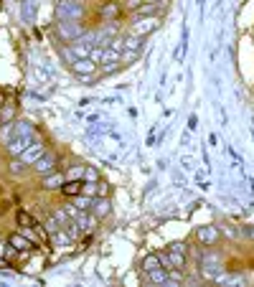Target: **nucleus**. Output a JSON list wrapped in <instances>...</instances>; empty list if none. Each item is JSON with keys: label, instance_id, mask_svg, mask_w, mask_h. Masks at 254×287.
<instances>
[{"label": "nucleus", "instance_id": "1", "mask_svg": "<svg viewBox=\"0 0 254 287\" xmlns=\"http://www.w3.org/2000/svg\"><path fill=\"white\" fill-rule=\"evenodd\" d=\"M56 16H59V21H81V16H84L81 0H59Z\"/></svg>", "mask_w": 254, "mask_h": 287}, {"label": "nucleus", "instance_id": "2", "mask_svg": "<svg viewBox=\"0 0 254 287\" xmlns=\"http://www.w3.org/2000/svg\"><path fill=\"white\" fill-rule=\"evenodd\" d=\"M158 28H160V18H158V16H145V18H135V23H133L130 33H135V36L145 38V36L155 33Z\"/></svg>", "mask_w": 254, "mask_h": 287}, {"label": "nucleus", "instance_id": "3", "mask_svg": "<svg viewBox=\"0 0 254 287\" xmlns=\"http://www.w3.org/2000/svg\"><path fill=\"white\" fill-rule=\"evenodd\" d=\"M56 31H59V36L66 41V44H71V41H76V38L84 36V26L79 21H59L56 23Z\"/></svg>", "mask_w": 254, "mask_h": 287}, {"label": "nucleus", "instance_id": "4", "mask_svg": "<svg viewBox=\"0 0 254 287\" xmlns=\"http://www.w3.org/2000/svg\"><path fill=\"white\" fill-rule=\"evenodd\" d=\"M69 49L74 51V56H76V59H89V56H92V49H94V44H92V36H87V33H84L81 38L71 41V46H69Z\"/></svg>", "mask_w": 254, "mask_h": 287}, {"label": "nucleus", "instance_id": "5", "mask_svg": "<svg viewBox=\"0 0 254 287\" xmlns=\"http://www.w3.org/2000/svg\"><path fill=\"white\" fill-rule=\"evenodd\" d=\"M33 140H36V135H11V137H8V153H11L13 158H18Z\"/></svg>", "mask_w": 254, "mask_h": 287}, {"label": "nucleus", "instance_id": "6", "mask_svg": "<svg viewBox=\"0 0 254 287\" xmlns=\"http://www.w3.org/2000/svg\"><path fill=\"white\" fill-rule=\"evenodd\" d=\"M44 153H46L44 142H41V140H33V142H31V145H28V148H26L18 158L23 160V166H33V163H36L41 155H44Z\"/></svg>", "mask_w": 254, "mask_h": 287}, {"label": "nucleus", "instance_id": "7", "mask_svg": "<svg viewBox=\"0 0 254 287\" xmlns=\"http://www.w3.org/2000/svg\"><path fill=\"white\" fill-rule=\"evenodd\" d=\"M54 168H56V158L51 155V153H44L36 163H33V171L36 173H41V176H49V173H54Z\"/></svg>", "mask_w": 254, "mask_h": 287}, {"label": "nucleus", "instance_id": "8", "mask_svg": "<svg viewBox=\"0 0 254 287\" xmlns=\"http://www.w3.org/2000/svg\"><path fill=\"white\" fill-rule=\"evenodd\" d=\"M196 236H198L201 244H206V247H211V244H216V241H219V231H216V226H198Z\"/></svg>", "mask_w": 254, "mask_h": 287}, {"label": "nucleus", "instance_id": "9", "mask_svg": "<svg viewBox=\"0 0 254 287\" xmlns=\"http://www.w3.org/2000/svg\"><path fill=\"white\" fill-rule=\"evenodd\" d=\"M71 71L79 76V74H97V64L92 59H76L71 64Z\"/></svg>", "mask_w": 254, "mask_h": 287}, {"label": "nucleus", "instance_id": "10", "mask_svg": "<svg viewBox=\"0 0 254 287\" xmlns=\"http://www.w3.org/2000/svg\"><path fill=\"white\" fill-rule=\"evenodd\" d=\"M74 221H76V226H79L81 231H92V229H94V224H97V216H94V214H89V211H81Z\"/></svg>", "mask_w": 254, "mask_h": 287}, {"label": "nucleus", "instance_id": "11", "mask_svg": "<svg viewBox=\"0 0 254 287\" xmlns=\"http://www.w3.org/2000/svg\"><path fill=\"white\" fill-rule=\"evenodd\" d=\"M8 241H11V247H13L16 252H28V249H31V239H28L26 234H11Z\"/></svg>", "mask_w": 254, "mask_h": 287}, {"label": "nucleus", "instance_id": "12", "mask_svg": "<svg viewBox=\"0 0 254 287\" xmlns=\"http://www.w3.org/2000/svg\"><path fill=\"white\" fill-rule=\"evenodd\" d=\"M92 214H94L97 219H104V216L109 214V198H97V196H94V206H92Z\"/></svg>", "mask_w": 254, "mask_h": 287}, {"label": "nucleus", "instance_id": "13", "mask_svg": "<svg viewBox=\"0 0 254 287\" xmlns=\"http://www.w3.org/2000/svg\"><path fill=\"white\" fill-rule=\"evenodd\" d=\"M122 41H124V49H127V51H138V54H143V46H145V44H143V38H140V36L130 33V36H124Z\"/></svg>", "mask_w": 254, "mask_h": 287}, {"label": "nucleus", "instance_id": "14", "mask_svg": "<svg viewBox=\"0 0 254 287\" xmlns=\"http://www.w3.org/2000/svg\"><path fill=\"white\" fill-rule=\"evenodd\" d=\"M51 241L56 244V247H61V249L71 247V236L66 234V229H56V231L51 234Z\"/></svg>", "mask_w": 254, "mask_h": 287}, {"label": "nucleus", "instance_id": "15", "mask_svg": "<svg viewBox=\"0 0 254 287\" xmlns=\"http://www.w3.org/2000/svg\"><path fill=\"white\" fill-rule=\"evenodd\" d=\"M74 206H76L79 211H92V206H94V196H84V193L74 196Z\"/></svg>", "mask_w": 254, "mask_h": 287}, {"label": "nucleus", "instance_id": "16", "mask_svg": "<svg viewBox=\"0 0 254 287\" xmlns=\"http://www.w3.org/2000/svg\"><path fill=\"white\" fill-rule=\"evenodd\" d=\"M61 186H64V176H61V173H49V176H44V188L54 191V188H61Z\"/></svg>", "mask_w": 254, "mask_h": 287}, {"label": "nucleus", "instance_id": "17", "mask_svg": "<svg viewBox=\"0 0 254 287\" xmlns=\"http://www.w3.org/2000/svg\"><path fill=\"white\" fill-rule=\"evenodd\" d=\"M145 274H148V279L155 282V284H168V269H165V267H158V269L145 272Z\"/></svg>", "mask_w": 254, "mask_h": 287}, {"label": "nucleus", "instance_id": "18", "mask_svg": "<svg viewBox=\"0 0 254 287\" xmlns=\"http://www.w3.org/2000/svg\"><path fill=\"white\" fill-rule=\"evenodd\" d=\"M61 191H64V196H79L81 193V183L79 181H66V186H61Z\"/></svg>", "mask_w": 254, "mask_h": 287}, {"label": "nucleus", "instance_id": "19", "mask_svg": "<svg viewBox=\"0 0 254 287\" xmlns=\"http://www.w3.org/2000/svg\"><path fill=\"white\" fill-rule=\"evenodd\" d=\"M158 267H163L158 254H148V257L143 259V269H145V272H153V269H158Z\"/></svg>", "mask_w": 254, "mask_h": 287}, {"label": "nucleus", "instance_id": "20", "mask_svg": "<svg viewBox=\"0 0 254 287\" xmlns=\"http://www.w3.org/2000/svg\"><path fill=\"white\" fill-rule=\"evenodd\" d=\"M135 13V18H145V16H155L158 13V6H148V3H143L138 11H133Z\"/></svg>", "mask_w": 254, "mask_h": 287}, {"label": "nucleus", "instance_id": "21", "mask_svg": "<svg viewBox=\"0 0 254 287\" xmlns=\"http://www.w3.org/2000/svg\"><path fill=\"white\" fill-rule=\"evenodd\" d=\"M168 257H171V264L173 267H186V254H181V252H171V249H168Z\"/></svg>", "mask_w": 254, "mask_h": 287}, {"label": "nucleus", "instance_id": "22", "mask_svg": "<svg viewBox=\"0 0 254 287\" xmlns=\"http://www.w3.org/2000/svg\"><path fill=\"white\" fill-rule=\"evenodd\" d=\"M138 59H140V54H138V51H127V49H124V51H122V56H119V64H135Z\"/></svg>", "mask_w": 254, "mask_h": 287}, {"label": "nucleus", "instance_id": "23", "mask_svg": "<svg viewBox=\"0 0 254 287\" xmlns=\"http://www.w3.org/2000/svg\"><path fill=\"white\" fill-rule=\"evenodd\" d=\"M84 181H92V183H97V181H99V173H97V168H92V166H84Z\"/></svg>", "mask_w": 254, "mask_h": 287}, {"label": "nucleus", "instance_id": "24", "mask_svg": "<svg viewBox=\"0 0 254 287\" xmlns=\"http://www.w3.org/2000/svg\"><path fill=\"white\" fill-rule=\"evenodd\" d=\"M81 193H84V196H97V183H92V181H81Z\"/></svg>", "mask_w": 254, "mask_h": 287}, {"label": "nucleus", "instance_id": "25", "mask_svg": "<svg viewBox=\"0 0 254 287\" xmlns=\"http://www.w3.org/2000/svg\"><path fill=\"white\" fill-rule=\"evenodd\" d=\"M18 224H21V226H33V229L38 226V224H36V221H33L26 211H21V214H18Z\"/></svg>", "mask_w": 254, "mask_h": 287}, {"label": "nucleus", "instance_id": "26", "mask_svg": "<svg viewBox=\"0 0 254 287\" xmlns=\"http://www.w3.org/2000/svg\"><path fill=\"white\" fill-rule=\"evenodd\" d=\"M13 252H16V249L11 247V241H8V244H6V241H0V259H6V257H11Z\"/></svg>", "mask_w": 254, "mask_h": 287}, {"label": "nucleus", "instance_id": "27", "mask_svg": "<svg viewBox=\"0 0 254 287\" xmlns=\"http://www.w3.org/2000/svg\"><path fill=\"white\" fill-rule=\"evenodd\" d=\"M102 54H104V46H94V49H92V56H89V59H92V61H94L97 66H99V64H102Z\"/></svg>", "mask_w": 254, "mask_h": 287}, {"label": "nucleus", "instance_id": "28", "mask_svg": "<svg viewBox=\"0 0 254 287\" xmlns=\"http://www.w3.org/2000/svg\"><path fill=\"white\" fill-rule=\"evenodd\" d=\"M97 198H109V186L97 181Z\"/></svg>", "mask_w": 254, "mask_h": 287}, {"label": "nucleus", "instance_id": "29", "mask_svg": "<svg viewBox=\"0 0 254 287\" xmlns=\"http://www.w3.org/2000/svg\"><path fill=\"white\" fill-rule=\"evenodd\" d=\"M143 3H145V0H124V8L127 11H138Z\"/></svg>", "mask_w": 254, "mask_h": 287}, {"label": "nucleus", "instance_id": "30", "mask_svg": "<svg viewBox=\"0 0 254 287\" xmlns=\"http://www.w3.org/2000/svg\"><path fill=\"white\" fill-rule=\"evenodd\" d=\"M171 252H181V254H186V244H183V241H173V244H171Z\"/></svg>", "mask_w": 254, "mask_h": 287}, {"label": "nucleus", "instance_id": "31", "mask_svg": "<svg viewBox=\"0 0 254 287\" xmlns=\"http://www.w3.org/2000/svg\"><path fill=\"white\" fill-rule=\"evenodd\" d=\"M36 76H38L41 81H49V79H51V74H49V71H44L41 66H36Z\"/></svg>", "mask_w": 254, "mask_h": 287}, {"label": "nucleus", "instance_id": "32", "mask_svg": "<svg viewBox=\"0 0 254 287\" xmlns=\"http://www.w3.org/2000/svg\"><path fill=\"white\" fill-rule=\"evenodd\" d=\"M11 171H13V173H21V171H23V160H21V158H16V160L11 163Z\"/></svg>", "mask_w": 254, "mask_h": 287}, {"label": "nucleus", "instance_id": "33", "mask_svg": "<svg viewBox=\"0 0 254 287\" xmlns=\"http://www.w3.org/2000/svg\"><path fill=\"white\" fill-rule=\"evenodd\" d=\"M64 211H66V214H69V216H71V219H76V216H79V214H81V211H79V209H76V206H74V203H69V206H66V209H64Z\"/></svg>", "mask_w": 254, "mask_h": 287}, {"label": "nucleus", "instance_id": "34", "mask_svg": "<svg viewBox=\"0 0 254 287\" xmlns=\"http://www.w3.org/2000/svg\"><path fill=\"white\" fill-rule=\"evenodd\" d=\"M196 122H198L196 114H191V117H188V130H196Z\"/></svg>", "mask_w": 254, "mask_h": 287}, {"label": "nucleus", "instance_id": "35", "mask_svg": "<svg viewBox=\"0 0 254 287\" xmlns=\"http://www.w3.org/2000/svg\"><path fill=\"white\" fill-rule=\"evenodd\" d=\"M102 13H104V16H107V13H109V16H114L117 11H114V6H104V8H102Z\"/></svg>", "mask_w": 254, "mask_h": 287}, {"label": "nucleus", "instance_id": "36", "mask_svg": "<svg viewBox=\"0 0 254 287\" xmlns=\"http://www.w3.org/2000/svg\"><path fill=\"white\" fill-rule=\"evenodd\" d=\"M71 178H76V176H84V168H71V173H69Z\"/></svg>", "mask_w": 254, "mask_h": 287}, {"label": "nucleus", "instance_id": "37", "mask_svg": "<svg viewBox=\"0 0 254 287\" xmlns=\"http://www.w3.org/2000/svg\"><path fill=\"white\" fill-rule=\"evenodd\" d=\"M13 117V109H3V119H11Z\"/></svg>", "mask_w": 254, "mask_h": 287}, {"label": "nucleus", "instance_id": "38", "mask_svg": "<svg viewBox=\"0 0 254 287\" xmlns=\"http://www.w3.org/2000/svg\"><path fill=\"white\" fill-rule=\"evenodd\" d=\"M148 6H160V0H145Z\"/></svg>", "mask_w": 254, "mask_h": 287}]
</instances>
